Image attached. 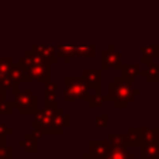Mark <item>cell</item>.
<instances>
[{"label": "cell", "mask_w": 159, "mask_h": 159, "mask_svg": "<svg viewBox=\"0 0 159 159\" xmlns=\"http://www.w3.org/2000/svg\"><path fill=\"white\" fill-rule=\"evenodd\" d=\"M108 159H135V156L127 148H111L110 147Z\"/></svg>", "instance_id": "20"}, {"label": "cell", "mask_w": 159, "mask_h": 159, "mask_svg": "<svg viewBox=\"0 0 159 159\" xmlns=\"http://www.w3.org/2000/svg\"><path fill=\"white\" fill-rule=\"evenodd\" d=\"M106 102H110V100H108L107 96H103L102 93L100 94H92V96L89 97V100H87V103H89V106L92 108L102 107L103 103H106Z\"/></svg>", "instance_id": "24"}, {"label": "cell", "mask_w": 159, "mask_h": 159, "mask_svg": "<svg viewBox=\"0 0 159 159\" xmlns=\"http://www.w3.org/2000/svg\"><path fill=\"white\" fill-rule=\"evenodd\" d=\"M70 127V117L62 107H57L52 113V134H62Z\"/></svg>", "instance_id": "6"}, {"label": "cell", "mask_w": 159, "mask_h": 159, "mask_svg": "<svg viewBox=\"0 0 159 159\" xmlns=\"http://www.w3.org/2000/svg\"><path fill=\"white\" fill-rule=\"evenodd\" d=\"M107 159H108V158H107Z\"/></svg>", "instance_id": "36"}, {"label": "cell", "mask_w": 159, "mask_h": 159, "mask_svg": "<svg viewBox=\"0 0 159 159\" xmlns=\"http://www.w3.org/2000/svg\"><path fill=\"white\" fill-rule=\"evenodd\" d=\"M107 141L111 148H127L124 134H108Z\"/></svg>", "instance_id": "23"}, {"label": "cell", "mask_w": 159, "mask_h": 159, "mask_svg": "<svg viewBox=\"0 0 159 159\" xmlns=\"http://www.w3.org/2000/svg\"><path fill=\"white\" fill-rule=\"evenodd\" d=\"M13 110H14V103L13 102H4L0 103V114H11Z\"/></svg>", "instance_id": "27"}, {"label": "cell", "mask_w": 159, "mask_h": 159, "mask_svg": "<svg viewBox=\"0 0 159 159\" xmlns=\"http://www.w3.org/2000/svg\"><path fill=\"white\" fill-rule=\"evenodd\" d=\"M121 63V55L117 51H108L104 49L102 51V69L107 70V69H120Z\"/></svg>", "instance_id": "9"}, {"label": "cell", "mask_w": 159, "mask_h": 159, "mask_svg": "<svg viewBox=\"0 0 159 159\" xmlns=\"http://www.w3.org/2000/svg\"><path fill=\"white\" fill-rule=\"evenodd\" d=\"M13 128L10 125H7L6 123H2L0 121V144H6V138L7 135L11 134Z\"/></svg>", "instance_id": "25"}, {"label": "cell", "mask_w": 159, "mask_h": 159, "mask_svg": "<svg viewBox=\"0 0 159 159\" xmlns=\"http://www.w3.org/2000/svg\"><path fill=\"white\" fill-rule=\"evenodd\" d=\"M82 159H96L93 155H90L89 152H84L83 155H82Z\"/></svg>", "instance_id": "33"}, {"label": "cell", "mask_w": 159, "mask_h": 159, "mask_svg": "<svg viewBox=\"0 0 159 159\" xmlns=\"http://www.w3.org/2000/svg\"><path fill=\"white\" fill-rule=\"evenodd\" d=\"M14 108H17L18 113L23 116L35 114L38 111V96L33 93L31 89L21 90L17 94H14Z\"/></svg>", "instance_id": "3"}, {"label": "cell", "mask_w": 159, "mask_h": 159, "mask_svg": "<svg viewBox=\"0 0 159 159\" xmlns=\"http://www.w3.org/2000/svg\"><path fill=\"white\" fill-rule=\"evenodd\" d=\"M31 134H33V137L35 139H44L45 138V134L42 131H39V129H33V132H31Z\"/></svg>", "instance_id": "31"}, {"label": "cell", "mask_w": 159, "mask_h": 159, "mask_svg": "<svg viewBox=\"0 0 159 159\" xmlns=\"http://www.w3.org/2000/svg\"><path fill=\"white\" fill-rule=\"evenodd\" d=\"M73 51H75V45H59V47H55L57 57H62L65 63H69L70 57H73Z\"/></svg>", "instance_id": "21"}, {"label": "cell", "mask_w": 159, "mask_h": 159, "mask_svg": "<svg viewBox=\"0 0 159 159\" xmlns=\"http://www.w3.org/2000/svg\"><path fill=\"white\" fill-rule=\"evenodd\" d=\"M63 83H65L63 100L66 103H73V102H78V100L87 102L89 97L93 94L82 76H65L63 78Z\"/></svg>", "instance_id": "2"}, {"label": "cell", "mask_w": 159, "mask_h": 159, "mask_svg": "<svg viewBox=\"0 0 159 159\" xmlns=\"http://www.w3.org/2000/svg\"><path fill=\"white\" fill-rule=\"evenodd\" d=\"M156 144H158V147H159V139H158V142H156Z\"/></svg>", "instance_id": "35"}, {"label": "cell", "mask_w": 159, "mask_h": 159, "mask_svg": "<svg viewBox=\"0 0 159 159\" xmlns=\"http://www.w3.org/2000/svg\"><path fill=\"white\" fill-rule=\"evenodd\" d=\"M31 51L41 55L49 65H54V63L58 62V57H57V54H55L54 45H33V47H31Z\"/></svg>", "instance_id": "11"}, {"label": "cell", "mask_w": 159, "mask_h": 159, "mask_svg": "<svg viewBox=\"0 0 159 159\" xmlns=\"http://www.w3.org/2000/svg\"><path fill=\"white\" fill-rule=\"evenodd\" d=\"M139 75L147 79L148 83H159V63H149L145 68H141Z\"/></svg>", "instance_id": "15"}, {"label": "cell", "mask_w": 159, "mask_h": 159, "mask_svg": "<svg viewBox=\"0 0 159 159\" xmlns=\"http://www.w3.org/2000/svg\"><path fill=\"white\" fill-rule=\"evenodd\" d=\"M141 68L142 66L139 65V63H121V66H120V69L118 70H121L120 76H123L127 82L132 83V82L137 79V76L139 75Z\"/></svg>", "instance_id": "13"}, {"label": "cell", "mask_w": 159, "mask_h": 159, "mask_svg": "<svg viewBox=\"0 0 159 159\" xmlns=\"http://www.w3.org/2000/svg\"><path fill=\"white\" fill-rule=\"evenodd\" d=\"M13 59L10 57H0V80L10 76V70L13 66Z\"/></svg>", "instance_id": "22"}, {"label": "cell", "mask_w": 159, "mask_h": 159, "mask_svg": "<svg viewBox=\"0 0 159 159\" xmlns=\"http://www.w3.org/2000/svg\"><path fill=\"white\" fill-rule=\"evenodd\" d=\"M58 107V97L57 94H49V96H45L44 100V108H49V110H54Z\"/></svg>", "instance_id": "26"}, {"label": "cell", "mask_w": 159, "mask_h": 159, "mask_svg": "<svg viewBox=\"0 0 159 159\" xmlns=\"http://www.w3.org/2000/svg\"><path fill=\"white\" fill-rule=\"evenodd\" d=\"M110 152V144L107 139H92L89 142V153L96 159H107Z\"/></svg>", "instance_id": "8"}, {"label": "cell", "mask_w": 159, "mask_h": 159, "mask_svg": "<svg viewBox=\"0 0 159 159\" xmlns=\"http://www.w3.org/2000/svg\"><path fill=\"white\" fill-rule=\"evenodd\" d=\"M141 137L142 142H158L159 139V128L158 127H141Z\"/></svg>", "instance_id": "18"}, {"label": "cell", "mask_w": 159, "mask_h": 159, "mask_svg": "<svg viewBox=\"0 0 159 159\" xmlns=\"http://www.w3.org/2000/svg\"><path fill=\"white\" fill-rule=\"evenodd\" d=\"M141 54L142 57L139 58V65H149L153 62L156 57H159V45L153 44V45H144L141 47Z\"/></svg>", "instance_id": "12"}, {"label": "cell", "mask_w": 159, "mask_h": 159, "mask_svg": "<svg viewBox=\"0 0 159 159\" xmlns=\"http://www.w3.org/2000/svg\"><path fill=\"white\" fill-rule=\"evenodd\" d=\"M58 92V84L54 83V82H47V83H44V93L45 96H49V94H57Z\"/></svg>", "instance_id": "30"}, {"label": "cell", "mask_w": 159, "mask_h": 159, "mask_svg": "<svg viewBox=\"0 0 159 159\" xmlns=\"http://www.w3.org/2000/svg\"><path fill=\"white\" fill-rule=\"evenodd\" d=\"M54 110L44 108V110L37 111L33 117V121H31L33 129H39V131H42L45 135L52 134V113H54Z\"/></svg>", "instance_id": "4"}, {"label": "cell", "mask_w": 159, "mask_h": 159, "mask_svg": "<svg viewBox=\"0 0 159 159\" xmlns=\"http://www.w3.org/2000/svg\"><path fill=\"white\" fill-rule=\"evenodd\" d=\"M20 147L24 148V151L27 153H35L38 152V139H35L33 137V134H25L24 138L20 139Z\"/></svg>", "instance_id": "17"}, {"label": "cell", "mask_w": 159, "mask_h": 159, "mask_svg": "<svg viewBox=\"0 0 159 159\" xmlns=\"http://www.w3.org/2000/svg\"><path fill=\"white\" fill-rule=\"evenodd\" d=\"M28 73V78L31 82H39V83H47L51 80V65L48 62L35 63V65H30L25 68Z\"/></svg>", "instance_id": "5"}, {"label": "cell", "mask_w": 159, "mask_h": 159, "mask_svg": "<svg viewBox=\"0 0 159 159\" xmlns=\"http://www.w3.org/2000/svg\"><path fill=\"white\" fill-rule=\"evenodd\" d=\"M6 96H7V92L4 89H2V87H0V103L6 100Z\"/></svg>", "instance_id": "32"}, {"label": "cell", "mask_w": 159, "mask_h": 159, "mask_svg": "<svg viewBox=\"0 0 159 159\" xmlns=\"http://www.w3.org/2000/svg\"><path fill=\"white\" fill-rule=\"evenodd\" d=\"M107 49H108V51H116V45L114 44H108Z\"/></svg>", "instance_id": "34"}, {"label": "cell", "mask_w": 159, "mask_h": 159, "mask_svg": "<svg viewBox=\"0 0 159 159\" xmlns=\"http://www.w3.org/2000/svg\"><path fill=\"white\" fill-rule=\"evenodd\" d=\"M82 78L90 87L93 94H100L102 92V70L97 69H84L82 72Z\"/></svg>", "instance_id": "7"}, {"label": "cell", "mask_w": 159, "mask_h": 159, "mask_svg": "<svg viewBox=\"0 0 159 159\" xmlns=\"http://www.w3.org/2000/svg\"><path fill=\"white\" fill-rule=\"evenodd\" d=\"M108 114H100L94 118V127L96 128H106L108 123Z\"/></svg>", "instance_id": "28"}, {"label": "cell", "mask_w": 159, "mask_h": 159, "mask_svg": "<svg viewBox=\"0 0 159 159\" xmlns=\"http://www.w3.org/2000/svg\"><path fill=\"white\" fill-rule=\"evenodd\" d=\"M13 149L7 147V144H0V159H11Z\"/></svg>", "instance_id": "29"}, {"label": "cell", "mask_w": 159, "mask_h": 159, "mask_svg": "<svg viewBox=\"0 0 159 159\" xmlns=\"http://www.w3.org/2000/svg\"><path fill=\"white\" fill-rule=\"evenodd\" d=\"M141 90L132 87V83L127 82L123 76H116L114 80L107 84V94L110 102L114 103L116 108H125L135 96H139Z\"/></svg>", "instance_id": "1"}, {"label": "cell", "mask_w": 159, "mask_h": 159, "mask_svg": "<svg viewBox=\"0 0 159 159\" xmlns=\"http://www.w3.org/2000/svg\"><path fill=\"white\" fill-rule=\"evenodd\" d=\"M139 156L141 159H159V147L156 142H142L139 147Z\"/></svg>", "instance_id": "16"}, {"label": "cell", "mask_w": 159, "mask_h": 159, "mask_svg": "<svg viewBox=\"0 0 159 159\" xmlns=\"http://www.w3.org/2000/svg\"><path fill=\"white\" fill-rule=\"evenodd\" d=\"M94 55H96V45H75L73 57L93 58Z\"/></svg>", "instance_id": "19"}, {"label": "cell", "mask_w": 159, "mask_h": 159, "mask_svg": "<svg viewBox=\"0 0 159 159\" xmlns=\"http://www.w3.org/2000/svg\"><path fill=\"white\" fill-rule=\"evenodd\" d=\"M125 145L127 147H141V127H128L125 134Z\"/></svg>", "instance_id": "14"}, {"label": "cell", "mask_w": 159, "mask_h": 159, "mask_svg": "<svg viewBox=\"0 0 159 159\" xmlns=\"http://www.w3.org/2000/svg\"><path fill=\"white\" fill-rule=\"evenodd\" d=\"M10 78H11L13 83H14L16 86H18L20 83H30L31 82V79L28 78L25 66H23L20 62L13 63L11 70H10Z\"/></svg>", "instance_id": "10"}]
</instances>
